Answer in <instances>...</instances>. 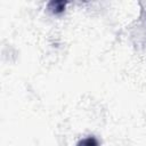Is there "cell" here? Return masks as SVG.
<instances>
[{
  "instance_id": "1",
  "label": "cell",
  "mask_w": 146,
  "mask_h": 146,
  "mask_svg": "<svg viewBox=\"0 0 146 146\" xmlns=\"http://www.w3.org/2000/svg\"><path fill=\"white\" fill-rule=\"evenodd\" d=\"M78 146H98V143H97V140H96L95 138L88 137V138L82 139V140L78 144Z\"/></svg>"
}]
</instances>
